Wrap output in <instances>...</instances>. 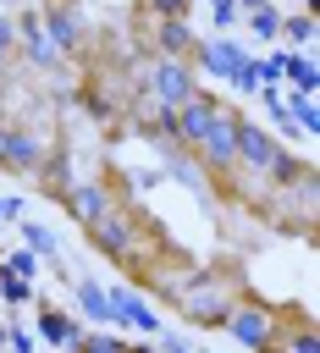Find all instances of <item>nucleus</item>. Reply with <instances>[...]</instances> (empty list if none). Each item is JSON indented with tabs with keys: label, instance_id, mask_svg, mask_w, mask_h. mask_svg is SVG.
Listing matches in <instances>:
<instances>
[{
	"label": "nucleus",
	"instance_id": "nucleus-1",
	"mask_svg": "<svg viewBox=\"0 0 320 353\" xmlns=\"http://www.w3.org/2000/svg\"><path fill=\"white\" fill-rule=\"evenodd\" d=\"M237 292H243V281H237L232 270H204V265H199V276L177 292V314H182L188 325H221L226 309L237 303Z\"/></svg>",
	"mask_w": 320,
	"mask_h": 353
},
{
	"label": "nucleus",
	"instance_id": "nucleus-2",
	"mask_svg": "<svg viewBox=\"0 0 320 353\" xmlns=\"http://www.w3.org/2000/svg\"><path fill=\"white\" fill-rule=\"evenodd\" d=\"M221 331H226L237 347H248V353H276V347H281L287 320H281V309H276V303H265V298H243V292H237V303L226 309Z\"/></svg>",
	"mask_w": 320,
	"mask_h": 353
},
{
	"label": "nucleus",
	"instance_id": "nucleus-3",
	"mask_svg": "<svg viewBox=\"0 0 320 353\" xmlns=\"http://www.w3.org/2000/svg\"><path fill=\"white\" fill-rule=\"evenodd\" d=\"M193 88H199V72H193V61L154 55V61L143 66V99H149L154 110H177V105H182Z\"/></svg>",
	"mask_w": 320,
	"mask_h": 353
},
{
	"label": "nucleus",
	"instance_id": "nucleus-4",
	"mask_svg": "<svg viewBox=\"0 0 320 353\" xmlns=\"http://www.w3.org/2000/svg\"><path fill=\"white\" fill-rule=\"evenodd\" d=\"M237 121H243V110H232V105L221 99L215 116H210V127H204V138L193 143V154H199L204 171H215V176L237 171Z\"/></svg>",
	"mask_w": 320,
	"mask_h": 353
},
{
	"label": "nucleus",
	"instance_id": "nucleus-5",
	"mask_svg": "<svg viewBox=\"0 0 320 353\" xmlns=\"http://www.w3.org/2000/svg\"><path fill=\"white\" fill-rule=\"evenodd\" d=\"M88 243H94L105 259L132 265V259H138V243H143V226H138V215H132L127 204H110V210L88 226Z\"/></svg>",
	"mask_w": 320,
	"mask_h": 353
},
{
	"label": "nucleus",
	"instance_id": "nucleus-6",
	"mask_svg": "<svg viewBox=\"0 0 320 353\" xmlns=\"http://www.w3.org/2000/svg\"><path fill=\"white\" fill-rule=\"evenodd\" d=\"M276 154H281V138L270 132V127H259V121H237V171H254V176H270V165H276Z\"/></svg>",
	"mask_w": 320,
	"mask_h": 353
},
{
	"label": "nucleus",
	"instance_id": "nucleus-7",
	"mask_svg": "<svg viewBox=\"0 0 320 353\" xmlns=\"http://www.w3.org/2000/svg\"><path fill=\"white\" fill-rule=\"evenodd\" d=\"M44 149H50L44 132L17 127V121H0V171H39Z\"/></svg>",
	"mask_w": 320,
	"mask_h": 353
},
{
	"label": "nucleus",
	"instance_id": "nucleus-8",
	"mask_svg": "<svg viewBox=\"0 0 320 353\" xmlns=\"http://www.w3.org/2000/svg\"><path fill=\"white\" fill-rule=\"evenodd\" d=\"M215 94L210 88H193L177 110H171V138H177V149H193L199 138H204V127H210V116H215Z\"/></svg>",
	"mask_w": 320,
	"mask_h": 353
},
{
	"label": "nucleus",
	"instance_id": "nucleus-9",
	"mask_svg": "<svg viewBox=\"0 0 320 353\" xmlns=\"http://www.w3.org/2000/svg\"><path fill=\"white\" fill-rule=\"evenodd\" d=\"M105 292H110L116 325H127V331H138V336H160V331H166L160 314H154V303H149L143 292H132V287H105Z\"/></svg>",
	"mask_w": 320,
	"mask_h": 353
},
{
	"label": "nucleus",
	"instance_id": "nucleus-10",
	"mask_svg": "<svg viewBox=\"0 0 320 353\" xmlns=\"http://www.w3.org/2000/svg\"><path fill=\"white\" fill-rule=\"evenodd\" d=\"M243 55H248V50H243L237 39H199L188 61H193V72H210V77H232V72L243 66Z\"/></svg>",
	"mask_w": 320,
	"mask_h": 353
},
{
	"label": "nucleus",
	"instance_id": "nucleus-11",
	"mask_svg": "<svg viewBox=\"0 0 320 353\" xmlns=\"http://www.w3.org/2000/svg\"><path fill=\"white\" fill-rule=\"evenodd\" d=\"M61 204H66V215H72L77 226H94V221L116 204V193H110L105 182H72V188L61 193Z\"/></svg>",
	"mask_w": 320,
	"mask_h": 353
},
{
	"label": "nucleus",
	"instance_id": "nucleus-12",
	"mask_svg": "<svg viewBox=\"0 0 320 353\" xmlns=\"http://www.w3.org/2000/svg\"><path fill=\"white\" fill-rule=\"evenodd\" d=\"M39 28L50 33V44H55L61 55H72V50L83 44V22H77V11H72V6H61V0L39 6Z\"/></svg>",
	"mask_w": 320,
	"mask_h": 353
},
{
	"label": "nucleus",
	"instance_id": "nucleus-13",
	"mask_svg": "<svg viewBox=\"0 0 320 353\" xmlns=\"http://www.w3.org/2000/svg\"><path fill=\"white\" fill-rule=\"evenodd\" d=\"M17 50H22V55H28L33 66H44V72L66 61V55H61V50L50 44V33L39 28V11H28V17H17Z\"/></svg>",
	"mask_w": 320,
	"mask_h": 353
},
{
	"label": "nucleus",
	"instance_id": "nucleus-14",
	"mask_svg": "<svg viewBox=\"0 0 320 353\" xmlns=\"http://www.w3.org/2000/svg\"><path fill=\"white\" fill-rule=\"evenodd\" d=\"M143 270H149L154 292H160V298H171V303H177V292H182V287L199 276V265H193V259H182V254H171V259H149Z\"/></svg>",
	"mask_w": 320,
	"mask_h": 353
},
{
	"label": "nucleus",
	"instance_id": "nucleus-15",
	"mask_svg": "<svg viewBox=\"0 0 320 353\" xmlns=\"http://www.w3.org/2000/svg\"><path fill=\"white\" fill-rule=\"evenodd\" d=\"M39 342H50V347H66V353H72V347L83 342V325H77L66 309H50V303H44V309H39Z\"/></svg>",
	"mask_w": 320,
	"mask_h": 353
},
{
	"label": "nucleus",
	"instance_id": "nucleus-16",
	"mask_svg": "<svg viewBox=\"0 0 320 353\" xmlns=\"http://www.w3.org/2000/svg\"><path fill=\"white\" fill-rule=\"evenodd\" d=\"M193 28L188 17H171V22H154V55H171V61H188L193 55Z\"/></svg>",
	"mask_w": 320,
	"mask_h": 353
},
{
	"label": "nucleus",
	"instance_id": "nucleus-17",
	"mask_svg": "<svg viewBox=\"0 0 320 353\" xmlns=\"http://www.w3.org/2000/svg\"><path fill=\"white\" fill-rule=\"evenodd\" d=\"M72 292H77V309H83L94 325H116V314H110V292H105L94 276H77V281H72Z\"/></svg>",
	"mask_w": 320,
	"mask_h": 353
},
{
	"label": "nucleus",
	"instance_id": "nucleus-18",
	"mask_svg": "<svg viewBox=\"0 0 320 353\" xmlns=\"http://www.w3.org/2000/svg\"><path fill=\"white\" fill-rule=\"evenodd\" d=\"M39 182H44L50 199H61V193L72 188V154H66V149H44V160H39Z\"/></svg>",
	"mask_w": 320,
	"mask_h": 353
},
{
	"label": "nucleus",
	"instance_id": "nucleus-19",
	"mask_svg": "<svg viewBox=\"0 0 320 353\" xmlns=\"http://www.w3.org/2000/svg\"><path fill=\"white\" fill-rule=\"evenodd\" d=\"M281 77L298 88V94H314V61H309V50H281Z\"/></svg>",
	"mask_w": 320,
	"mask_h": 353
},
{
	"label": "nucleus",
	"instance_id": "nucleus-20",
	"mask_svg": "<svg viewBox=\"0 0 320 353\" xmlns=\"http://www.w3.org/2000/svg\"><path fill=\"white\" fill-rule=\"evenodd\" d=\"M22 243H28L39 259H61V243H55V232H50V226H39V221H22Z\"/></svg>",
	"mask_w": 320,
	"mask_h": 353
},
{
	"label": "nucleus",
	"instance_id": "nucleus-21",
	"mask_svg": "<svg viewBox=\"0 0 320 353\" xmlns=\"http://www.w3.org/2000/svg\"><path fill=\"white\" fill-rule=\"evenodd\" d=\"M248 17V28H254V39H276L281 33V11L265 0V6H254V11H243Z\"/></svg>",
	"mask_w": 320,
	"mask_h": 353
},
{
	"label": "nucleus",
	"instance_id": "nucleus-22",
	"mask_svg": "<svg viewBox=\"0 0 320 353\" xmlns=\"http://www.w3.org/2000/svg\"><path fill=\"white\" fill-rule=\"evenodd\" d=\"M226 83H232L237 94H259V88H265V72H259V55H243V66H237V72H232Z\"/></svg>",
	"mask_w": 320,
	"mask_h": 353
},
{
	"label": "nucleus",
	"instance_id": "nucleus-23",
	"mask_svg": "<svg viewBox=\"0 0 320 353\" xmlns=\"http://www.w3.org/2000/svg\"><path fill=\"white\" fill-rule=\"evenodd\" d=\"M72 353H127V342H121L116 331H105V325H99V331H83V342H77Z\"/></svg>",
	"mask_w": 320,
	"mask_h": 353
},
{
	"label": "nucleus",
	"instance_id": "nucleus-24",
	"mask_svg": "<svg viewBox=\"0 0 320 353\" xmlns=\"http://www.w3.org/2000/svg\"><path fill=\"white\" fill-rule=\"evenodd\" d=\"M0 298H6L11 309H17V303H33V281H28V276H11V270L0 265Z\"/></svg>",
	"mask_w": 320,
	"mask_h": 353
},
{
	"label": "nucleus",
	"instance_id": "nucleus-25",
	"mask_svg": "<svg viewBox=\"0 0 320 353\" xmlns=\"http://www.w3.org/2000/svg\"><path fill=\"white\" fill-rule=\"evenodd\" d=\"M276 353H320V342H314L309 325H298V331H281V347Z\"/></svg>",
	"mask_w": 320,
	"mask_h": 353
},
{
	"label": "nucleus",
	"instance_id": "nucleus-26",
	"mask_svg": "<svg viewBox=\"0 0 320 353\" xmlns=\"http://www.w3.org/2000/svg\"><path fill=\"white\" fill-rule=\"evenodd\" d=\"M281 33H287L292 44H309V39H314V17H309V11H298V17H281Z\"/></svg>",
	"mask_w": 320,
	"mask_h": 353
},
{
	"label": "nucleus",
	"instance_id": "nucleus-27",
	"mask_svg": "<svg viewBox=\"0 0 320 353\" xmlns=\"http://www.w3.org/2000/svg\"><path fill=\"white\" fill-rule=\"evenodd\" d=\"M0 265H6L11 276H28V281H33V270H39V254H33V248H11Z\"/></svg>",
	"mask_w": 320,
	"mask_h": 353
},
{
	"label": "nucleus",
	"instance_id": "nucleus-28",
	"mask_svg": "<svg viewBox=\"0 0 320 353\" xmlns=\"http://www.w3.org/2000/svg\"><path fill=\"white\" fill-rule=\"evenodd\" d=\"M188 11H193V0H149L154 22H171V17H188Z\"/></svg>",
	"mask_w": 320,
	"mask_h": 353
},
{
	"label": "nucleus",
	"instance_id": "nucleus-29",
	"mask_svg": "<svg viewBox=\"0 0 320 353\" xmlns=\"http://www.w3.org/2000/svg\"><path fill=\"white\" fill-rule=\"evenodd\" d=\"M11 55H17V22L0 11V72L11 66Z\"/></svg>",
	"mask_w": 320,
	"mask_h": 353
},
{
	"label": "nucleus",
	"instance_id": "nucleus-30",
	"mask_svg": "<svg viewBox=\"0 0 320 353\" xmlns=\"http://www.w3.org/2000/svg\"><path fill=\"white\" fill-rule=\"evenodd\" d=\"M210 17H215V28L226 33V28H232V22L243 17V11H237V0H210Z\"/></svg>",
	"mask_w": 320,
	"mask_h": 353
},
{
	"label": "nucleus",
	"instance_id": "nucleus-31",
	"mask_svg": "<svg viewBox=\"0 0 320 353\" xmlns=\"http://www.w3.org/2000/svg\"><path fill=\"white\" fill-rule=\"evenodd\" d=\"M6 353H33V331H22V325L11 320V331H6Z\"/></svg>",
	"mask_w": 320,
	"mask_h": 353
},
{
	"label": "nucleus",
	"instance_id": "nucleus-32",
	"mask_svg": "<svg viewBox=\"0 0 320 353\" xmlns=\"http://www.w3.org/2000/svg\"><path fill=\"white\" fill-rule=\"evenodd\" d=\"M22 210H28V204H22V193H11V199H0V221H22Z\"/></svg>",
	"mask_w": 320,
	"mask_h": 353
},
{
	"label": "nucleus",
	"instance_id": "nucleus-33",
	"mask_svg": "<svg viewBox=\"0 0 320 353\" xmlns=\"http://www.w3.org/2000/svg\"><path fill=\"white\" fill-rule=\"evenodd\" d=\"M127 353H160V342L149 347V342H127Z\"/></svg>",
	"mask_w": 320,
	"mask_h": 353
},
{
	"label": "nucleus",
	"instance_id": "nucleus-34",
	"mask_svg": "<svg viewBox=\"0 0 320 353\" xmlns=\"http://www.w3.org/2000/svg\"><path fill=\"white\" fill-rule=\"evenodd\" d=\"M254 6H265V0H237V11H254Z\"/></svg>",
	"mask_w": 320,
	"mask_h": 353
},
{
	"label": "nucleus",
	"instance_id": "nucleus-35",
	"mask_svg": "<svg viewBox=\"0 0 320 353\" xmlns=\"http://www.w3.org/2000/svg\"><path fill=\"white\" fill-rule=\"evenodd\" d=\"M6 331H11V325H0V353H6Z\"/></svg>",
	"mask_w": 320,
	"mask_h": 353
},
{
	"label": "nucleus",
	"instance_id": "nucleus-36",
	"mask_svg": "<svg viewBox=\"0 0 320 353\" xmlns=\"http://www.w3.org/2000/svg\"><path fill=\"white\" fill-rule=\"evenodd\" d=\"M303 6H309V11H314V0H303Z\"/></svg>",
	"mask_w": 320,
	"mask_h": 353
},
{
	"label": "nucleus",
	"instance_id": "nucleus-37",
	"mask_svg": "<svg viewBox=\"0 0 320 353\" xmlns=\"http://www.w3.org/2000/svg\"><path fill=\"white\" fill-rule=\"evenodd\" d=\"M0 6H17V0H0Z\"/></svg>",
	"mask_w": 320,
	"mask_h": 353
}]
</instances>
